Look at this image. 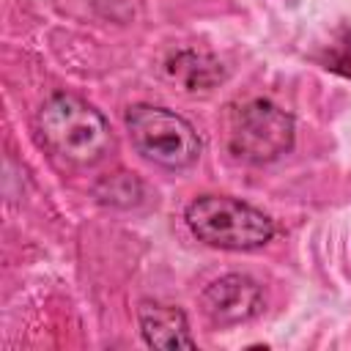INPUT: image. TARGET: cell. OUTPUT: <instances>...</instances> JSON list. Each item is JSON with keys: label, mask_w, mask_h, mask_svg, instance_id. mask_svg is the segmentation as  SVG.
I'll return each mask as SVG.
<instances>
[{"label": "cell", "mask_w": 351, "mask_h": 351, "mask_svg": "<svg viewBox=\"0 0 351 351\" xmlns=\"http://www.w3.org/2000/svg\"><path fill=\"white\" fill-rule=\"evenodd\" d=\"M36 129L49 154L77 167L99 165L115 148L110 121L85 99L63 90L52 93L41 104L36 115Z\"/></svg>", "instance_id": "cell-1"}, {"label": "cell", "mask_w": 351, "mask_h": 351, "mask_svg": "<svg viewBox=\"0 0 351 351\" xmlns=\"http://www.w3.org/2000/svg\"><path fill=\"white\" fill-rule=\"evenodd\" d=\"M192 236L217 250L247 252L274 239V222L261 208L230 195H200L184 211Z\"/></svg>", "instance_id": "cell-2"}, {"label": "cell", "mask_w": 351, "mask_h": 351, "mask_svg": "<svg viewBox=\"0 0 351 351\" xmlns=\"http://www.w3.org/2000/svg\"><path fill=\"white\" fill-rule=\"evenodd\" d=\"M126 132L137 154L165 170H186L203 151L195 126L167 107L132 104L126 110Z\"/></svg>", "instance_id": "cell-3"}, {"label": "cell", "mask_w": 351, "mask_h": 351, "mask_svg": "<svg viewBox=\"0 0 351 351\" xmlns=\"http://www.w3.org/2000/svg\"><path fill=\"white\" fill-rule=\"evenodd\" d=\"M296 123L274 101L255 99L247 101L230 123L228 148L236 159L247 165H266L285 156L293 148Z\"/></svg>", "instance_id": "cell-4"}, {"label": "cell", "mask_w": 351, "mask_h": 351, "mask_svg": "<svg viewBox=\"0 0 351 351\" xmlns=\"http://www.w3.org/2000/svg\"><path fill=\"white\" fill-rule=\"evenodd\" d=\"M200 307L206 318L217 326H236L258 318L266 307V296L261 282L250 274H222L208 282L200 293Z\"/></svg>", "instance_id": "cell-5"}, {"label": "cell", "mask_w": 351, "mask_h": 351, "mask_svg": "<svg viewBox=\"0 0 351 351\" xmlns=\"http://www.w3.org/2000/svg\"><path fill=\"white\" fill-rule=\"evenodd\" d=\"M137 321H140V335L151 348L176 351V348H195L197 346L181 307L159 304V302H143L137 310Z\"/></svg>", "instance_id": "cell-6"}, {"label": "cell", "mask_w": 351, "mask_h": 351, "mask_svg": "<svg viewBox=\"0 0 351 351\" xmlns=\"http://www.w3.org/2000/svg\"><path fill=\"white\" fill-rule=\"evenodd\" d=\"M170 74L186 88V90H197V88H211L214 82L222 80V69L217 60L197 55V52H181L170 60Z\"/></svg>", "instance_id": "cell-7"}, {"label": "cell", "mask_w": 351, "mask_h": 351, "mask_svg": "<svg viewBox=\"0 0 351 351\" xmlns=\"http://www.w3.org/2000/svg\"><path fill=\"white\" fill-rule=\"evenodd\" d=\"M321 63H324V69L337 71L351 80V30L348 27H340V33L332 38L326 55L321 58Z\"/></svg>", "instance_id": "cell-8"}]
</instances>
